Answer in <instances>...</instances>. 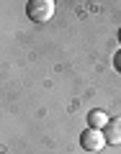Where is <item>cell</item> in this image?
I'll list each match as a JSON object with an SVG mask.
<instances>
[{
    "instance_id": "obj_1",
    "label": "cell",
    "mask_w": 121,
    "mask_h": 154,
    "mask_svg": "<svg viewBox=\"0 0 121 154\" xmlns=\"http://www.w3.org/2000/svg\"><path fill=\"white\" fill-rule=\"evenodd\" d=\"M26 13L33 23H46L54 16V0H31L26 5Z\"/></svg>"
},
{
    "instance_id": "obj_2",
    "label": "cell",
    "mask_w": 121,
    "mask_h": 154,
    "mask_svg": "<svg viewBox=\"0 0 121 154\" xmlns=\"http://www.w3.org/2000/svg\"><path fill=\"white\" fill-rule=\"evenodd\" d=\"M80 146L85 149V152H100V149L106 146V136L100 128H85L83 136H80Z\"/></svg>"
},
{
    "instance_id": "obj_3",
    "label": "cell",
    "mask_w": 121,
    "mask_h": 154,
    "mask_svg": "<svg viewBox=\"0 0 121 154\" xmlns=\"http://www.w3.org/2000/svg\"><path fill=\"white\" fill-rule=\"evenodd\" d=\"M103 136H106V144H113V146L121 144V116L119 118H111V121L106 123Z\"/></svg>"
},
{
    "instance_id": "obj_4",
    "label": "cell",
    "mask_w": 121,
    "mask_h": 154,
    "mask_svg": "<svg viewBox=\"0 0 121 154\" xmlns=\"http://www.w3.org/2000/svg\"><path fill=\"white\" fill-rule=\"evenodd\" d=\"M111 118L103 113V110H90L88 113V123H90V128H106V123H108Z\"/></svg>"
},
{
    "instance_id": "obj_5",
    "label": "cell",
    "mask_w": 121,
    "mask_h": 154,
    "mask_svg": "<svg viewBox=\"0 0 121 154\" xmlns=\"http://www.w3.org/2000/svg\"><path fill=\"white\" fill-rule=\"evenodd\" d=\"M116 64H119V69H121V54H119V57H116Z\"/></svg>"
},
{
    "instance_id": "obj_6",
    "label": "cell",
    "mask_w": 121,
    "mask_h": 154,
    "mask_svg": "<svg viewBox=\"0 0 121 154\" xmlns=\"http://www.w3.org/2000/svg\"><path fill=\"white\" fill-rule=\"evenodd\" d=\"M119 36H121V33H119Z\"/></svg>"
}]
</instances>
